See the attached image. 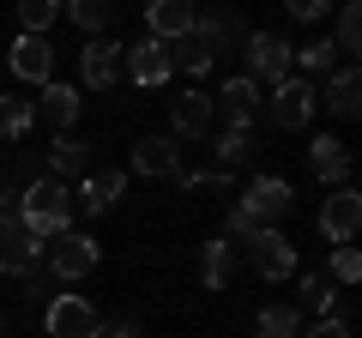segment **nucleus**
I'll return each instance as SVG.
<instances>
[{"label":"nucleus","instance_id":"obj_1","mask_svg":"<svg viewBox=\"0 0 362 338\" xmlns=\"http://www.w3.org/2000/svg\"><path fill=\"white\" fill-rule=\"evenodd\" d=\"M18 230H30L37 242H54L61 230H73V187L37 175L30 187H18Z\"/></svg>","mask_w":362,"mask_h":338},{"label":"nucleus","instance_id":"obj_2","mask_svg":"<svg viewBox=\"0 0 362 338\" xmlns=\"http://www.w3.org/2000/svg\"><path fill=\"white\" fill-rule=\"evenodd\" d=\"M290 206H296V187H290L284 175H254V182L242 187V199H235V211H242L254 230H272Z\"/></svg>","mask_w":362,"mask_h":338},{"label":"nucleus","instance_id":"obj_3","mask_svg":"<svg viewBox=\"0 0 362 338\" xmlns=\"http://www.w3.org/2000/svg\"><path fill=\"white\" fill-rule=\"evenodd\" d=\"M97 260H103V247L90 242L85 230H61L54 242H42V266H49V278H61V284L85 278V272H90Z\"/></svg>","mask_w":362,"mask_h":338},{"label":"nucleus","instance_id":"obj_4","mask_svg":"<svg viewBox=\"0 0 362 338\" xmlns=\"http://www.w3.org/2000/svg\"><path fill=\"white\" fill-rule=\"evenodd\" d=\"M42 332L49 338H97L103 332V314L90 308L78 290H61V296H49V308H42Z\"/></svg>","mask_w":362,"mask_h":338},{"label":"nucleus","instance_id":"obj_5","mask_svg":"<svg viewBox=\"0 0 362 338\" xmlns=\"http://www.w3.org/2000/svg\"><path fill=\"white\" fill-rule=\"evenodd\" d=\"M290 54H296V42H284L278 30H247L242 42V61H247V78H266V85H284L290 78Z\"/></svg>","mask_w":362,"mask_h":338},{"label":"nucleus","instance_id":"obj_6","mask_svg":"<svg viewBox=\"0 0 362 338\" xmlns=\"http://www.w3.org/2000/svg\"><path fill=\"white\" fill-rule=\"evenodd\" d=\"M242 247H247V260H254V272L266 278V284H284V278H296V242H290L278 223H272V230H254Z\"/></svg>","mask_w":362,"mask_h":338},{"label":"nucleus","instance_id":"obj_7","mask_svg":"<svg viewBox=\"0 0 362 338\" xmlns=\"http://www.w3.org/2000/svg\"><path fill=\"white\" fill-rule=\"evenodd\" d=\"M314 109H320V91H314L308 78L290 73L284 85H272V121H278L284 133H302V127L314 121Z\"/></svg>","mask_w":362,"mask_h":338},{"label":"nucleus","instance_id":"obj_8","mask_svg":"<svg viewBox=\"0 0 362 338\" xmlns=\"http://www.w3.org/2000/svg\"><path fill=\"white\" fill-rule=\"evenodd\" d=\"M121 73H127L133 85H145V91L169 85V78H175V66H169V42H157V37H139L133 49H121Z\"/></svg>","mask_w":362,"mask_h":338},{"label":"nucleus","instance_id":"obj_9","mask_svg":"<svg viewBox=\"0 0 362 338\" xmlns=\"http://www.w3.org/2000/svg\"><path fill=\"white\" fill-rule=\"evenodd\" d=\"M356 230H362V194H356V187H332L326 206H320V235L332 247H350Z\"/></svg>","mask_w":362,"mask_h":338},{"label":"nucleus","instance_id":"obj_10","mask_svg":"<svg viewBox=\"0 0 362 338\" xmlns=\"http://www.w3.org/2000/svg\"><path fill=\"white\" fill-rule=\"evenodd\" d=\"M6 66H13V78H25V85H49L54 78V42L49 37H25V30H18L13 37V49H6Z\"/></svg>","mask_w":362,"mask_h":338},{"label":"nucleus","instance_id":"obj_11","mask_svg":"<svg viewBox=\"0 0 362 338\" xmlns=\"http://www.w3.org/2000/svg\"><path fill=\"white\" fill-rule=\"evenodd\" d=\"M308 169L320 175L326 187H356V157H350L344 139H332V133L308 139Z\"/></svg>","mask_w":362,"mask_h":338},{"label":"nucleus","instance_id":"obj_12","mask_svg":"<svg viewBox=\"0 0 362 338\" xmlns=\"http://www.w3.org/2000/svg\"><path fill=\"white\" fill-rule=\"evenodd\" d=\"M121 187H127L121 169H90V175H78V187H73V211L85 206V218H103V211L121 206Z\"/></svg>","mask_w":362,"mask_h":338},{"label":"nucleus","instance_id":"obj_13","mask_svg":"<svg viewBox=\"0 0 362 338\" xmlns=\"http://www.w3.org/2000/svg\"><path fill=\"white\" fill-rule=\"evenodd\" d=\"M78 78H85V91H109L121 78V42L85 37V49H78Z\"/></svg>","mask_w":362,"mask_h":338},{"label":"nucleus","instance_id":"obj_14","mask_svg":"<svg viewBox=\"0 0 362 338\" xmlns=\"http://www.w3.org/2000/svg\"><path fill=\"white\" fill-rule=\"evenodd\" d=\"M133 169H139V175H151V182L181 175V139H175V133H145V139L133 145Z\"/></svg>","mask_w":362,"mask_h":338},{"label":"nucleus","instance_id":"obj_15","mask_svg":"<svg viewBox=\"0 0 362 338\" xmlns=\"http://www.w3.org/2000/svg\"><path fill=\"white\" fill-rule=\"evenodd\" d=\"M211 109H223V127H230V133H247V127H254V115H259V85L247 73H235L230 85L211 97Z\"/></svg>","mask_w":362,"mask_h":338},{"label":"nucleus","instance_id":"obj_16","mask_svg":"<svg viewBox=\"0 0 362 338\" xmlns=\"http://www.w3.org/2000/svg\"><path fill=\"white\" fill-rule=\"evenodd\" d=\"M211 61H218V37H211V18L199 13L187 37H181V42H169V66H181V73H206Z\"/></svg>","mask_w":362,"mask_h":338},{"label":"nucleus","instance_id":"obj_17","mask_svg":"<svg viewBox=\"0 0 362 338\" xmlns=\"http://www.w3.org/2000/svg\"><path fill=\"white\" fill-rule=\"evenodd\" d=\"M194 18H199L194 0H151V6H145V25H151L157 42H181L194 30Z\"/></svg>","mask_w":362,"mask_h":338},{"label":"nucleus","instance_id":"obj_18","mask_svg":"<svg viewBox=\"0 0 362 338\" xmlns=\"http://www.w3.org/2000/svg\"><path fill=\"white\" fill-rule=\"evenodd\" d=\"M169 133L175 139H206L211 133V97L206 91H181L169 103Z\"/></svg>","mask_w":362,"mask_h":338},{"label":"nucleus","instance_id":"obj_19","mask_svg":"<svg viewBox=\"0 0 362 338\" xmlns=\"http://www.w3.org/2000/svg\"><path fill=\"white\" fill-rule=\"evenodd\" d=\"M194 272H199V284H206V290H230V284H235V242H223V235L199 242Z\"/></svg>","mask_w":362,"mask_h":338},{"label":"nucleus","instance_id":"obj_20","mask_svg":"<svg viewBox=\"0 0 362 338\" xmlns=\"http://www.w3.org/2000/svg\"><path fill=\"white\" fill-rule=\"evenodd\" d=\"M37 266H42V242L30 230L0 235V272L6 278H37Z\"/></svg>","mask_w":362,"mask_h":338},{"label":"nucleus","instance_id":"obj_21","mask_svg":"<svg viewBox=\"0 0 362 338\" xmlns=\"http://www.w3.org/2000/svg\"><path fill=\"white\" fill-rule=\"evenodd\" d=\"M78 109H85V91H78V85H61V78H49V85L37 91V115H42V121H54V127H73Z\"/></svg>","mask_w":362,"mask_h":338},{"label":"nucleus","instance_id":"obj_22","mask_svg":"<svg viewBox=\"0 0 362 338\" xmlns=\"http://www.w3.org/2000/svg\"><path fill=\"white\" fill-rule=\"evenodd\" d=\"M326 109L344 115V121L362 109V78H356V66H332V73H326Z\"/></svg>","mask_w":362,"mask_h":338},{"label":"nucleus","instance_id":"obj_23","mask_svg":"<svg viewBox=\"0 0 362 338\" xmlns=\"http://www.w3.org/2000/svg\"><path fill=\"white\" fill-rule=\"evenodd\" d=\"M49 169H54V182H61V175H90V145L78 139V133H61V139L49 145Z\"/></svg>","mask_w":362,"mask_h":338},{"label":"nucleus","instance_id":"obj_24","mask_svg":"<svg viewBox=\"0 0 362 338\" xmlns=\"http://www.w3.org/2000/svg\"><path fill=\"white\" fill-rule=\"evenodd\" d=\"M37 127V97H0V145H18Z\"/></svg>","mask_w":362,"mask_h":338},{"label":"nucleus","instance_id":"obj_25","mask_svg":"<svg viewBox=\"0 0 362 338\" xmlns=\"http://www.w3.org/2000/svg\"><path fill=\"white\" fill-rule=\"evenodd\" d=\"M296 314L332 320V314H338V284H332V278H320V272H308V278H302V308Z\"/></svg>","mask_w":362,"mask_h":338},{"label":"nucleus","instance_id":"obj_26","mask_svg":"<svg viewBox=\"0 0 362 338\" xmlns=\"http://www.w3.org/2000/svg\"><path fill=\"white\" fill-rule=\"evenodd\" d=\"M254 338H302V314L290 302H272L254 314Z\"/></svg>","mask_w":362,"mask_h":338},{"label":"nucleus","instance_id":"obj_27","mask_svg":"<svg viewBox=\"0 0 362 338\" xmlns=\"http://www.w3.org/2000/svg\"><path fill=\"white\" fill-rule=\"evenodd\" d=\"M211 157H218L211 169H223V175H235V169H242L247 157H254V133H230V127H223L218 139H211Z\"/></svg>","mask_w":362,"mask_h":338},{"label":"nucleus","instance_id":"obj_28","mask_svg":"<svg viewBox=\"0 0 362 338\" xmlns=\"http://www.w3.org/2000/svg\"><path fill=\"white\" fill-rule=\"evenodd\" d=\"M332 61H338V54H332V42H326V37H314V42H296V54H290V66H302L296 78H308V85H314L320 73H332Z\"/></svg>","mask_w":362,"mask_h":338},{"label":"nucleus","instance_id":"obj_29","mask_svg":"<svg viewBox=\"0 0 362 338\" xmlns=\"http://www.w3.org/2000/svg\"><path fill=\"white\" fill-rule=\"evenodd\" d=\"M332 54H356L362 49V6L356 0H344V6H338V25H332Z\"/></svg>","mask_w":362,"mask_h":338},{"label":"nucleus","instance_id":"obj_30","mask_svg":"<svg viewBox=\"0 0 362 338\" xmlns=\"http://www.w3.org/2000/svg\"><path fill=\"white\" fill-rule=\"evenodd\" d=\"M61 13L78 25V37H103L109 30V0H73V6H61Z\"/></svg>","mask_w":362,"mask_h":338},{"label":"nucleus","instance_id":"obj_31","mask_svg":"<svg viewBox=\"0 0 362 338\" xmlns=\"http://www.w3.org/2000/svg\"><path fill=\"white\" fill-rule=\"evenodd\" d=\"M54 18H61V6H54V0H25V6H18V25H25V37H42Z\"/></svg>","mask_w":362,"mask_h":338},{"label":"nucleus","instance_id":"obj_32","mask_svg":"<svg viewBox=\"0 0 362 338\" xmlns=\"http://www.w3.org/2000/svg\"><path fill=\"white\" fill-rule=\"evenodd\" d=\"M175 182L187 187V194H223V187H230L235 175H223V169H181Z\"/></svg>","mask_w":362,"mask_h":338},{"label":"nucleus","instance_id":"obj_33","mask_svg":"<svg viewBox=\"0 0 362 338\" xmlns=\"http://www.w3.org/2000/svg\"><path fill=\"white\" fill-rule=\"evenodd\" d=\"M206 18H211V37H218V49L247 42V18H242V13H206Z\"/></svg>","mask_w":362,"mask_h":338},{"label":"nucleus","instance_id":"obj_34","mask_svg":"<svg viewBox=\"0 0 362 338\" xmlns=\"http://www.w3.org/2000/svg\"><path fill=\"white\" fill-rule=\"evenodd\" d=\"M362 278V254L356 247H332V284H356Z\"/></svg>","mask_w":362,"mask_h":338},{"label":"nucleus","instance_id":"obj_35","mask_svg":"<svg viewBox=\"0 0 362 338\" xmlns=\"http://www.w3.org/2000/svg\"><path fill=\"white\" fill-rule=\"evenodd\" d=\"M326 13H332V0H290V18H302V25H320Z\"/></svg>","mask_w":362,"mask_h":338},{"label":"nucleus","instance_id":"obj_36","mask_svg":"<svg viewBox=\"0 0 362 338\" xmlns=\"http://www.w3.org/2000/svg\"><path fill=\"white\" fill-rule=\"evenodd\" d=\"M13 230H18V187L0 194V235H13Z\"/></svg>","mask_w":362,"mask_h":338},{"label":"nucleus","instance_id":"obj_37","mask_svg":"<svg viewBox=\"0 0 362 338\" xmlns=\"http://www.w3.org/2000/svg\"><path fill=\"white\" fill-rule=\"evenodd\" d=\"M302 338H356V332H350L344 320H314V326H308Z\"/></svg>","mask_w":362,"mask_h":338},{"label":"nucleus","instance_id":"obj_38","mask_svg":"<svg viewBox=\"0 0 362 338\" xmlns=\"http://www.w3.org/2000/svg\"><path fill=\"white\" fill-rule=\"evenodd\" d=\"M97 338H145V332H139V320H109Z\"/></svg>","mask_w":362,"mask_h":338},{"label":"nucleus","instance_id":"obj_39","mask_svg":"<svg viewBox=\"0 0 362 338\" xmlns=\"http://www.w3.org/2000/svg\"><path fill=\"white\" fill-rule=\"evenodd\" d=\"M0 338H6V320H0Z\"/></svg>","mask_w":362,"mask_h":338}]
</instances>
